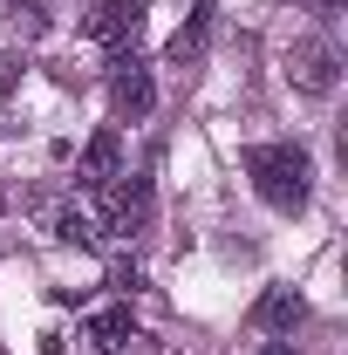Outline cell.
Segmentation results:
<instances>
[{
    "label": "cell",
    "mask_w": 348,
    "mask_h": 355,
    "mask_svg": "<svg viewBox=\"0 0 348 355\" xmlns=\"http://www.w3.org/2000/svg\"><path fill=\"white\" fill-rule=\"evenodd\" d=\"M301 321H307V301L294 287H266L260 301H253V328H260V335H294Z\"/></svg>",
    "instance_id": "9"
},
{
    "label": "cell",
    "mask_w": 348,
    "mask_h": 355,
    "mask_svg": "<svg viewBox=\"0 0 348 355\" xmlns=\"http://www.w3.org/2000/svg\"><path fill=\"white\" fill-rule=\"evenodd\" d=\"M28 212H35V225H42L48 239H62V246H96V225H89V212L76 205V198H55V191H42Z\"/></svg>",
    "instance_id": "5"
},
{
    "label": "cell",
    "mask_w": 348,
    "mask_h": 355,
    "mask_svg": "<svg viewBox=\"0 0 348 355\" xmlns=\"http://www.w3.org/2000/svg\"><path fill=\"white\" fill-rule=\"evenodd\" d=\"M246 178L273 212H301L307 191H314V157L301 144H253L246 150Z\"/></svg>",
    "instance_id": "1"
},
{
    "label": "cell",
    "mask_w": 348,
    "mask_h": 355,
    "mask_svg": "<svg viewBox=\"0 0 348 355\" xmlns=\"http://www.w3.org/2000/svg\"><path fill=\"white\" fill-rule=\"evenodd\" d=\"M212 21H218V7H212V0H198V7H191V21L171 35L164 62H171V69H198V62H205V42H212Z\"/></svg>",
    "instance_id": "8"
},
{
    "label": "cell",
    "mask_w": 348,
    "mask_h": 355,
    "mask_svg": "<svg viewBox=\"0 0 348 355\" xmlns=\"http://www.w3.org/2000/svg\"><path fill=\"white\" fill-rule=\"evenodd\" d=\"M150 212H157V191H150V178H116L110 191H103V225L116 232V239H137L143 225H150Z\"/></svg>",
    "instance_id": "3"
},
{
    "label": "cell",
    "mask_w": 348,
    "mask_h": 355,
    "mask_svg": "<svg viewBox=\"0 0 348 355\" xmlns=\"http://www.w3.org/2000/svg\"><path fill=\"white\" fill-rule=\"evenodd\" d=\"M123 178V144H116V130H96L82 144V164H76V184L82 191H110Z\"/></svg>",
    "instance_id": "7"
},
{
    "label": "cell",
    "mask_w": 348,
    "mask_h": 355,
    "mask_svg": "<svg viewBox=\"0 0 348 355\" xmlns=\"http://www.w3.org/2000/svg\"><path fill=\"white\" fill-rule=\"evenodd\" d=\"M130 328H137V321H130V314H123V308H110V314H96V321H89V342H96V355L110 349V342H116V335H130Z\"/></svg>",
    "instance_id": "10"
},
{
    "label": "cell",
    "mask_w": 348,
    "mask_h": 355,
    "mask_svg": "<svg viewBox=\"0 0 348 355\" xmlns=\"http://www.w3.org/2000/svg\"><path fill=\"white\" fill-rule=\"evenodd\" d=\"M260 355H294V342H266V349Z\"/></svg>",
    "instance_id": "14"
},
{
    "label": "cell",
    "mask_w": 348,
    "mask_h": 355,
    "mask_svg": "<svg viewBox=\"0 0 348 355\" xmlns=\"http://www.w3.org/2000/svg\"><path fill=\"white\" fill-rule=\"evenodd\" d=\"M110 287H116V294H137V287H143V273H137L130 260H116V266H110Z\"/></svg>",
    "instance_id": "12"
},
{
    "label": "cell",
    "mask_w": 348,
    "mask_h": 355,
    "mask_svg": "<svg viewBox=\"0 0 348 355\" xmlns=\"http://www.w3.org/2000/svg\"><path fill=\"white\" fill-rule=\"evenodd\" d=\"M137 28H143V0H96V7H89V21H82V35H89L96 48L137 42Z\"/></svg>",
    "instance_id": "6"
},
{
    "label": "cell",
    "mask_w": 348,
    "mask_h": 355,
    "mask_svg": "<svg viewBox=\"0 0 348 355\" xmlns=\"http://www.w3.org/2000/svg\"><path fill=\"white\" fill-rule=\"evenodd\" d=\"M103 355H177V349H164L157 335H143V328H130V335H116Z\"/></svg>",
    "instance_id": "11"
},
{
    "label": "cell",
    "mask_w": 348,
    "mask_h": 355,
    "mask_svg": "<svg viewBox=\"0 0 348 355\" xmlns=\"http://www.w3.org/2000/svg\"><path fill=\"white\" fill-rule=\"evenodd\" d=\"M287 76H294L301 96H335V83H342V55H335V42H328V35H301V42L287 48Z\"/></svg>",
    "instance_id": "2"
},
{
    "label": "cell",
    "mask_w": 348,
    "mask_h": 355,
    "mask_svg": "<svg viewBox=\"0 0 348 355\" xmlns=\"http://www.w3.org/2000/svg\"><path fill=\"white\" fill-rule=\"evenodd\" d=\"M307 7H314V14H328V21L342 14V0H307Z\"/></svg>",
    "instance_id": "13"
},
{
    "label": "cell",
    "mask_w": 348,
    "mask_h": 355,
    "mask_svg": "<svg viewBox=\"0 0 348 355\" xmlns=\"http://www.w3.org/2000/svg\"><path fill=\"white\" fill-rule=\"evenodd\" d=\"M150 103H157V83H150L143 55L137 48H116V62H110V110L123 123H137V116H150Z\"/></svg>",
    "instance_id": "4"
}]
</instances>
